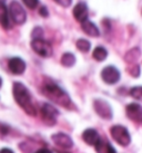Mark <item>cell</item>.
<instances>
[{"label":"cell","instance_id":"obj_10","mask_svg":"<svg viewBox=\"0 0 142 153\" xmlns=\"http://www.w3.org/2000/svg\"><path fill=\"white\" fill-rule=\"evenodd\" d=\"M9 71L15 75H21L26 71V63L25 60L20 57H12L10 58L8 63Z\"/></svg>","mask_w":142,"mask_h":153},{"label":"cell","instance_id":"obj_1","mask_svg":"<svg viewBox=\"0 0 142 153\" xmlns=\"http://www.w3.org/2000/svg\"><path fill=\"white\" fill-rule=\"evenodd\" d=\"M12 93L13 97L16 100V102L19 104V106L25 111L28 115H36V107L32 104V98L30 95L29 89L27 88L22 83L20 82H16L13 83L12 86Z\"/></svg>","mask_w":142,"mask_h":153},{"label":"cell","instance_id":"obj_17","mask_svg":"<svg viewBox=\"0 0 142 153\" xmlns=\"http://www.w3.org/2000/svg\"><path fill=\"white\" fill-rule=\"evenodd\" d=\"M140 55H141V51H140V48L134 47V48H132L131 51H129L127 54H125L124 59H125V62H127V63H129V64H135V62L139 59Z\"/></svg>","mask_w":142,"mask_h":153},{"label":"cell","instance_id":"obj_21","mask_svg":"<svg viewBox=\"0 0 142 153\" xmlns=\"http://www.w3.org/2000/svg\"><path fill=\"white\" fill-rule=\"evenodd\" d=\"M130 95L137 101L142 102V86H134L130 89Z\"/></svg>","mask_w":142,"mask_h":153},{"label":"cell","instance_id":"obj_19","mask_svg":"<svg viewBox=\"0 0 142 153\" xmlns=\"http://www.w3.org/2000/svg\"><path fill=\"white\" fill-rule=\"evenodd\" d=\"M61 64L64 67H72L75 64V56L72 53H64L61 57Z\"/></svg>","mask_w":142,"mask_h":153},{"label":"cell","instance_id":"obj_25","mask_svg":"<svg viewBox=\"0 0 142 153\" xmlns=\"http://www.w3.org/2000/svg\"><path fill=\"white\" fill-rule=\"evenodd\" d=\"M53 1L56 4H58L59 6L63 7V8H68L72 4V0H53Z\"/></svg>","mask_w":142,"mask_h":153},{"label":"cell","instance_id":"obj_31","mask_svg":"<svg viewBox=\"0 0 142 153\" xmlns=\"http://www.w3.org/2000/svg\"><path fill=\"white\" fill-rule=\"evenodd\" d=\"M58 153H67V152H63V151H58Z\"/></svg>","mask_w":142,"mask_h":153},{"label":"cell","instance_id":"obj_27","mask_svg":"<svg viewBox=\"0 0 142 153\" xmlns=\"http://www.w3.org/2000/svg\"><path fill=\"white\" fill-rule=\"evenodd\" d=\"M7 132H8V128L4 124H0V133L4 135V134H7Z\"/></svg>","mask_w":142,"mask_h":153},{"label":"cell","instance_id":"obj_29","mask_svg":"<svg viewBox=\"0 0 142 153\" xmlns=\"http://www.w3.org/2000/svg\"><path fill=\"white\" fill-rule=\"evenodd\" d=\"M0 153H13L10 149H2L0 151Z\"/></svg>","mask_w":142,"mask_h":153},{"label":"cell","instance_id":"obj_5","mask_svg":"<svg viewBox=\"0 0 142 153\" xmlns=\"http://www.w3.org/2000/svg\"><path fill=\"white\" fill-rule=\"evenodd\" d=\"M31 47H32L34 53L41 57H50L52 55V47L43 38L32 39Z\"/></svg>","mask_w":142,"mask_h":153},{"label":"cell","instance_id":"obj_18","mask_svg":"<svg viewBox=\"0 0 142 153\" xmlns=\"http://www.w3.org/2000/svg\"><path fill=\"white\" fill-rule=\"evenodd\" d=\"M92 57L97 60V62H103V60L108 57V51L105 47L98 46L94 48V51L92 53Z\"/></svg>","mask_w":142,"mask_h":153},{"label":"cell","instance_id":"obj_14","mask_svg":"<svg viewBox=\"0 0 142 153\" xmlns=\"http://www.w3.org/2000/svg\"><path fill=\"white\" fill-rule=\"evenodd\" d=\"M82 139L83 141L89 145H96L97 142L99 141V134H98V132L96 130H93V128H88V130H86L83 132V134H82Z\"/></svg>","mask_w":142,"mask_h":153},{"label":"cell","instance_id":"obj_13","mask_svg":"<svg viewBox=\"0 0 142 153\" xmlns=\"http://www.w3.org/2000/svg\"><path fill=\"white\" fill-rule=\"evenodd\" d=\"M81 29L83 30L86 34L91 37H99L100 36V30L92 22H90L89 19L84 20L83 22H81Z\"/></svg>","mask_w":142,"mask_h":153},{"label":"cell","instance_id":"obj_8","mask_svg":"<svg viewBox=\"0 0 142 153\" xmlns=\"http://www.w3.org/2000/svg\"><path fill=\"white\" fill-rule=\"evenodd\" d=\"M93 108L96 111V113L100 117L105 120H110L112 117V108L110 106L107 101L105 100H94L93 102Z\"/></svg>","mask_w":142,"mask_h":153},{"label":"cell","instance_id":"obj_28","mask_svg":"<svg viewBox=\"0 0 142 153\" xmlns=\"http://www.w3.org/2000/svg\"><path fill=\"white\" fill-rule=\"evenodd\" d=\"M36 153H52V152L48 149H41V150H39V151H37Z\"/></svg>","mask_w":142,"mask_h":153},{"label":"cell","instance_id":"obj_2","mask_svg":"<svg viewBox=\"0 0 142 153\" xmlns=\"http://www.w3.org/2000/svg\"><path fill=\"white\" fill-rule=\"evenodd\" d=\"M42 93L45 94V96L51 100L52 102L59 104L60 106L67 107V108H72V101L69 97L67 92H64L60 86H58L54 83H46L42 87Z\"/></svg>","mask_w":142,"mask_h":153},{"label":"cell","instance_id":"obj_9","mask_svg":"<svg viewBox=\"0 0 142 153\" xmlns=\"http://www.w3.org/2000/svg\"><path fill=\"white\" fill-rule=\"evenodd\" d=\"M127 116L131 121H133L135 123H142V106L137 103H131L129 104L127 108Z\"/></svg>","mask_w":142,"mask_h":153},{"label":"cell","instance_id":"obj_7","mask_svg":"<svg viewBox=\"0 0 142 153\" xmlns=\"http://www.w3.org/2000/svg\"><path fill=\"white\" fill-rule=\"evenodd\" d=\"M120 72L117 67L114 66H107L102 69L101 72V78L102 81L105 82V84H109V85H113V84H117L118 82L120 81Z\"/></svg>","mask_w":142,"mask_h":153},{"label":"cell","instance_id":"obj_4","mask_svg":"<svg viewBox=\"0 0 142 153\" xmlns=\"http://www.w3.org/2000/svg\"><path fill=\"white\" fill-rule=\"evenodd\" d=\"M111 136L113 140L117 142L118 144L122 145V146H128L131 142V136H130L129 131L122 126V125H114L110 130Z\"/></svg>","mask_w":142,"mask_h":153},{"label":"cell","instance_id":"obj_20","mask_svg":"<svg viewBox=\"0 0 142 153\" xmlns=\"http://www.w3.org/2000/svg\"><path fill=\"white\" fill-rule=\"evenodd\" d=\"M75 46H77V48H78L80 51H82V53H88V51H90V48H91V44H90V42L87 40V39L81 38L77 40Z\"/></svg>","mask_w":142,"mask_h":153},{"label":"cell","instance_id":"obj_12","mask_svg":"<svg viewBox=\"0 0 142 153\" xmlns=\"http://www.w3.org/2000/svg\"><path fill=\"white\" fill-rule=\"evenodd\" d=\"M51 139H52L54 144L62 148V149H71L72 145H73V142H72L70 136L67 135V134H63V133L53 134Z\"/></svg>","mask_w":142,"mask_h":153},{"label":"cell","instance_id":"obj_24","mask_svg":"<svg viewBox=\"0 0 142 153\" xmlns=\"http://www.w3.org/2000/svg\"><path fill=\"white\" fill-rule=\"evenodd\" d=\"M32 39H39V38H42V36H43V30L42 28L40 27H36L34 30H32Z\"/></svg>","mask_w":142,"mask_h":153},{"label":"cell","instance_id":"obj_23","mask_svg":"<svg viewBox=\"0 0 142 153\" xmlns=\"http://www.w3.org/2000/svg\"><path fill=\"white\" fill-rule=\"evenodd\" d=\"M22 2L29 9H36L39 6V0H22Z\"/></svg>","mask_w":142,"mask_h":153},{"label":"cell","instance_id":"obj_6","mask_svg":"<svg viewBox=\"0 0 142 153\" xmlns=\"http://www.w3.org/2000/svg\"><path fill=\"white\" fill-rule=\"evenodd\" d=\"M40 114H41L42 121L47 125H54L56 122H57V116H58L59 112L56 110V107L46 103L40 108Z\"/></svg>","mask_w":142,"mask_h":153},{"label":"cell","instance_id":"obj_11","mask_svg":"<svg viewBox=\"0 0 142 153\" xmlns=\"http://www.w3.org/2000/svg\"><path fill=\"white\" fill-rule=\"evenodd\" d=\"M72 13H73V17H75V20H78L80 24L83 22L84 20H87L89 15V9L87 4H84V2H78L75 6L73 10H72Z\"/></svg>","mask_w":142,"mask_h":153},{"label":"cell","instance_id":"obj_16","mask_svg":"<svg viewBox=\"0 0 142 153\" xmlns=\"http://www.w3.org/2000/svg\"><path fill=\"white\" fill-rule=\"evenodd\" d=\"M94 146H96V150L98 153H117V151L114 150L112 145L105 140H102V139H99V141L97 142V144Z\"/></svg>","mask_w":142,"mask_h":153},{"label":"cell","instance_id":"obj_30","mask_svg":"<svg viewBox=\"0 0 142 153\" xmlns=\"http://www.w3.org/2000/svg\"><path fill=\"white\" fill-rule=\"evenodd\" d=\"M1 85H2V79H1V77H0V87H1Z\"/></svg>","mask_w":142,"mask_h":153},{"label":"cell","instance_id":"obj_26","mask_svg":"<svg viewBox=\"0 0 142 153\" xmlns=\"http://www.w3.org/2000/svg\"><path fill=\"white\" fill-rule=\"evenodd\" d=\"M39 15L43 18H47L49 16V11H48L46 6H40V8H39Z\"/></svg>","mask_w":142,"mask_h":153},{"label":"cell","instance_id":"obj_22","mask_svg":"<svg viewBox=\"0 0 142 153\" xmlns=\"http://www.w3.org/2000/svg\"><path fill=\"white\" fill-rule=\"evenodd\" d=\"M128 73L132 77L140 76V66L138 64H132L130 67H128Z\"/></svg>","mask_w":142,"mask_h":153},{"label":"cell","instance_id":"obj_3","mask_svg":"<svg viewBox=\"0 0 142 153\" xmlns=\"http://www.w3.org/2000/svg\"><path fill=\"white\" fill-rule=\"evenodd\" d=\"M8 13H9V17L11 18V20L15 24H17V25H22L27 20L26 10L20 4V2H18L17 0H12L10 2L8 8Z\"/></svg>","mask_w":142,"mask_h":153},{"label":"cell","instance_id":"obj_15","mask_svg":"<svg viewBox=\"0 0 142 153\" xmlns=\"http://www.w3.org/2000/svg\"><path fill=\"white\" fill-rule=\"evenodd\" d=\"M0 25L4 28H9V13L4 0H0Z\"/></svg>","mask_w":142,"mask_h":153}]
</instances>
